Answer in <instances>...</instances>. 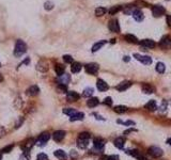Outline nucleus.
Wrapping results in <instances>:
<instances>
[{"label":"nucleus","instance_id":"1","mask_svg":"<svg viewBox=\"0 0 171 160\" xmlns=\"http://www.w3.org/2000/svg\"><path fill=\"white\" fill-rule=\"evenodd\" d=\"M90 133L85 131V132H80L78 138H77V141H76V144L77 146L81 149H85V148L88 147L89 145V141H90Z\"/></svg>","mask_w":171,"mask_h":160},{"label":"nucleus","instance_id":"2","mask_svg":"<svg viewBox=\"0 0 171 160\" xmlns=\"http://www.w3.org/2000/svg\"><path fill=\"white\" fill-rule=\"evenodd\" d=\"M27 51V45L24 41H21V40H18L16 42V44H15V48H14V56L19 58L21 57L23 55H25Z\"/></svg>","mask_w":171,"mask_h":160},{"label":"nucleus","instance_id":"3","mask_svg":"<svg viewBox=\"0 0 171 160\" xmlns=\"http://www.w3.org/2000/svg\"><path fill=\"white\" fill-rule=\"evenodd\" d=\"M85 69L88 74L96 75L98 74V69H100V66H98V63H88V64L85 66Z\"/></svg>","mask_w":171,"mask_h":160},{"label":"nucleus","instance_id":"4","mask_svg":"<svg viewBox=\"0 0 171 160\" xmlns=\"http://www.w3.org/2000/svg\"><path fill=\"white\" fill-rule=\"evenodd\" d=\"M147 153L154 158H159L164 155V152H162V148L157 147V146H151V147L147 149Z\"/></svg>","mask_w":171,"mask_h":160},{"label":"nucleus","instance_id":"5","mask_svg":"<svg viewBox=\"0 0 171 160\" xmlns=\"http://www.w3.org/2000/svg\"><path fill=\"white\" fill-rule=\"evenodd\" d=\"M134 58L136 60L140 61L145 65H150V64H152V58H150L149 56H142V55H139V53H135Z\"/></svg>","mask_w":171,"mask_h":160},{"label":"nucleus","instance_id":"6","mask_svg":"<svg viewBox=\"0 0 171 160\" xmlns=\"http://www.w3.org/2000/svg\"><path fill=\"white\" fill-rule=\"evenodd\" d=\"M50 139V135L49 132H43L42 135H40L38 141H36V145L38 146H44L46 143L48 142V140Z\"/></svg>","mask_w":171,"mask_h":160},{"label":"nucleus","instance_id":"7","mask_svg":"<svg viewBox=\"0 0 171 160\" xmlns=\"http://www.w3.org/2000/svg\"><path fill=\"white\" fill-rule=\"evenodd\" d=\"M159 46L164 49H170L171 48V36L165 35L162 36V40L159 41Z\"/></svg>","mask_w":171,"mask_h":160},{"label":"nucleus","instance_id":"8","mask_svg":"<svg viewBox=\"0 0 171 160\" xmlns=\"http://www.w3.org/2000/svg\"><path fill=\"white\" fill-rule=\"evenodd\" d=\"M108 28H109V30L111 32H115V33L120 32V25H119L118 19H111L109 21V24H108Z\"/></svg>","mask_w":171,"mask_h":160},{"label":"nucleus","instance_id":"9","mask_svg":"<svg viewBox=\"0 0 171 160\" xmlns=\"http://www.w3.org/2000/svg\"><path fill=\"white\" fill-rule=\"evenodd\" d=\"M105 145V141H104L102 138H94L93 139V146H94L95 149L98 151H102Z\"/></svg>","mask_w":171,"mask_h":160},{"label":"nucleus","instance_id":"10","mask_svg":"<svg viewBox=\"0 0 171 160\" xmlns=\"http://www.w3.org/2000/svg\"><path fill=\"white\" fill-rule=\"evenodd\" d=\"M65 135H66L65 131L57 130V131H55V132L53 133V140H55L56 142H61L62 140L65 138Z\"/></svg>","mask_w":171,"mask_h":160},{"label":"nucleus","instance_id":"11","mask_svg":"<svg viewBox=\"0 0 171 160\" xmlns=\"http://www.w3.org/2000/svg\"><path fill=\"white\" fill-rule=\"evenodd\" d=\"M80 98V95L77 92H74V91H70L66 94V99L70 103H73V101H77Z\"/></svg>","mask_w":171,"mask_h":160},{"label":"nucleus","instance_id":"12","mask_svg":"<svg viewBox=\"0 0 171 160\" xmlns=\"http://www.w3.org/2000/svg\"><path fill=\"white\" fill-rule=\"evenodd\" d=\"M164 13H165V9H164L162 6H154L153 8H152V14H153L155 17L162 16Z\"/></svg>","mask_w":171,"mask_h":160},{"label":"nucleus","instance_id":"13","mask_svg":"<svg viewBox=\"0 0 171 160\" xmlns=\"http://www.w3.org/2000/svg\"><path fill=\"white\" fill-rule=\"evenodd\" d=\"M70 81H71V76L66 74V73L62 74L61 76H58V82H59V84H65L66 86Z\"/></svg>","mask_w":171,"mask_h":160},{"label":"nucleus","instance_id":"14","mask_svg":"<svg viewBox=\"0 0 171 160\" xmlns=\"http://www.w3.org/2000/svg\"><path fill=\"white\" fill-rule=\"evenodd\" d=\"M130 86H132V82H130V81H127V80H125V81H122L120 84H118V86H115V89L118 90L119 92H123V91H125V90L128 89Z\"/></svg>","mask_w":171,"mask_h":160},{"label":"nucleus","instance_id":"15","mask_svg":"<svg viewBox=\"0 0 171 160\" xmlns=\"http://www.w3.org/2000/svg\"><path fill=\"white\" fill-rule=\"evenodd\" d=\"M96 86H98V91H100V92H105V91H107V90L109 89L108 83L105 82L103 79H98V82H96Z\"/></svg>","mask_w":171,"mask_h":160},{"label":"nucleus","instance_id":"16","mask_svg":"<svg viewBox=\"0 0 171 160\" xmlns=\"http://www.w3.org/2000/svg\"><path fill=\"white\" fill-rule=\"evenodd\" d=\"M40 93V88L38 86H31L29 89L27 90V95L28 96H31V97H34Z\"/></svg>","mask_w":171,"mask_h":160},{"label":"nucleus","instance_id":"17","mask_svg":"<svg viewBox=\"0 0 171 160\" xmlns=\"http://www.w3.org/2000/svg\"><path fill=\"white\" fill-rule=\"evenodd\" d=\"M140 45H141L142 47H145V48H154L156 44H155V42L153 40L147 39V40L140 41Z\"/></svg>","mask_w":171,"mask_h":160},{"label":"nucleus","instance_id":"18","mask_svg":"<svg viewBox=\"0 0 171 160\" xmlns=\"http://www.w3.org/2000/svg\"><path fill=\"white\" fill-rule=\"evenodd\" d=\"M127 154L132 155L133 157L137 158L138 160H147V158H145L142 154H140V152L137 151V149H132V151H127Z\"/></svg>","mask_w":171,"mask_h":160},{"label":"nucleus","instance_id":"19","mask_svg":"<svg viewBox=\"0 0 171 160\" xmlns=\"http://www.w3.org/2000/svg\"><path fill=\"white\" fill-rule=\"evenodd\" d=\"M133 14V17H134V19L135 21H143V18H145V15H143V13L140 11V10H138V9H136V10H134V12L132 13Z\"/></svg>","mask_w":171,"mask_h":160},{"label":"nucleus","instance_id":"20","mask_svg":"<svg viewBox=\"0 0 171 160\" xmlns=\"http://www.w3.org/2000/svg\"><path fill=\"white\" fill-rule=\"evenodd\" d=\"M98 104H100V101H98V97H90L88 101H87V106H88L89 108H94V107H96Z\"/></svg>","mask_w":171,"mask_h":160},{"label":"nucleus","instance_id":"21","mask_svg":"<svg viewBox=\"0 0 171 160\" xmlns=\"http://www.w3.org/2000/svg\"><path fill=\"white\" fill-rule=\"evenodd\" d=\"M154 91H155V89L149 83L142 84V92L145 93V94H152V93H154Z\"/></svg>","mask_w":171,"mask_h":160},{"label":"nucleus","instance_id":"22","mask_svg":"<svg viewBox=\"0 0 171 160\" xmlns=\"http://www.w3.org/2000/svg\"><path fill=\"white\" fill-rule=\"evenodd\" d=\"M85 118V114L83 112H76L72 116H70V121L71 122H76V121H83Z\"/></svg>","mask_w":171,"mask_h":160},{"label":"nucleus","instance_id":"23","mask_svg":"<svg viewBox=\"0 0 171 160\" xmlns=\"http://www.w3.org/2000/svg\"><path fill=\"white\" fill-rule=\"evenodd\" d=\"M145 108L147 110H149V111H151V112H153V111H155V110L157 109V104L155 101H150L149 103H147V105L145 106Z\"/></svg>","mask_w":171,"mask_h":160},{"label":"nucleus","instance_id":"24","mask_svg":"<svg viewBox=\"0 0 171 160\" xmlns=\"http://www.w3.org/2000/svg\"><path fill=\"white\" fill-rule=\"evenodd\" d=\"M113 143H115V147L122 149V148L124 147V144H125V140H124V138H122V137H119V138H117V139L115 140V142Z\"/></svg>","mask_w":171,"mask_h":160},{"label":"nucleus","instance_id":"25","mask_svg":"<svg viewBox=\"0 0 171 160\" xmlns=\"http://www.w3.org/2000/svg\"><path fill=\"white\" fill-rule=\"evenodd\" d=\"M34 140L33 139H29V140H27L26 142L24 143V144H23V146H21V148H23V149H25V151L26 152H28L30 149V148L32 147L33 146V144H34Z\"/></svg>","mask_w":171,"mask_h":160},{"label":"nucleus","instance_id":"26","mask_svg":"<svg viewBox=\"0 0 171 160\" xmlns=\"http://www.w3.org/2000/svg\"><path fill=\"white\" fill-rule=\"evenodd\" d=\"M71 71H72V73H74V74H77V73H79V72L81 71V64H80L79 62H74V63H72Z\"/></svg>","mask_w":171,"mask_h":160},{"label":"nucleus","instance_id":"27","mask_svg":"<svg viewBox=\"0 0 171 160\" xmlns=\"http://www.w3.org/2000/svg\"><path fill=\"white\" fill-rule=\"evenodd\" d=\"M106 44V41H100V42H98V43H95L94 45H93V47H92V52H96L98 50H100V48L103 47L104 45Z\"/></svg>","mask_w":171,"mask_h":160},{"label":"nucleus","instance_id":"28","mask_svg":"<svg viewBox=\"0 0 171 160\" xmlns=\"http://www.w3.org/2000/svg\"><path fill=\"white\" fill-rule=\"evenodd\" d=\"M36 69L40 72H46L48 69V66L45 61H40L38 63V65H36Z\"/></svg>","mask_w":171,"mask_h":160},{"label":"nucleus","instance_id":"29","mask_svg":"<svg viewBox=\"0 0 171 160\" xmlns=\"http://www.w3.org/2000/svg\"><path fill=\"white\" fill-rule=\"evenodd\" d=\"M53 155L56 156L57 158H59L60 160H65L66 159V154H65V152H63L62 149H58V151H56L55 153H53Z\"/></svg>","mask_w":171,"mask_h":160},{"label":"nucleus","instance_id":"30","mask_svg":"<svg viewBox=\"0 0 171 160\" xmlns=\"http://www.w3.org/2000/svg\"><path fill=\"white\" fill-rule=\"evenodd\" d=\"M55 72H56V74L58 76H61L62 74H64L65 72V67L62 64H56L55 65Z\"/></svg>","mask_w":171,"mask_h":160},{"label":"nucleus","instance_id":"31","mask_svg":"<svg viewBox=\"0 0 171 160\" xmlns=\"http://www.w3.org/2000/svg\"><path fill=\"white\" fill-rule=\"evenodd\" d=\"M124 39H125L126 42H128V43H134V44L138 43V39L135 35H133V34H126V35L124 36Z\"/></svg>","mask_w":171,"mask_h":160},{"label":"nucleus","instance_id":"32","mask_svg":"<svg viewBox=\"0 0 171 160\" xmlns=\"http://www.w3.org/2000/svg\"><path fill=\"white\" fill-rule=\"evenodd\" d=\"M106 12H107V10L105 9V8H102V6H100V8H96V9H95V15H96L98 17L105 15V14H106Z\"/></svg>","mask_w":171,"mask_h":160},{"label":"nucleus","instance_id":"33","mask_svg":"<svg viewBox=\"0 0 171 160\" xmlns=\"http://www.w3.org/2000/svg\"><path fill=\"white\" fill-rule=\"evenodd\" d=\"M93 92H94L93 88H86V89L83 90V96H85V97H91Z\"/></svg>","mask_w":171,"mask_h":160},{"label":"nucleus","instance_id":"34","mask_svg":"<svg viewBox=\"0 0 171 160\" xmlns=\"http://www.w3.org/2000/svg\"><path fill=\"white\" fill-rule=\"evenodd\" d=\"M113 110H115V112L122 114V113H125L127 111V107H125V106H115Z\"/></svg>","mask_w":171,"mask_h":160},{"label":"nucleus","instance_id":"35","mask_svg":"<svg viewBox=\"0 0 171 160\" xmlns=\"http://www.w3.org/2000/svg\"><path fill=\"white\" fill-rule=\"evenodd\" d=\"M77 111L75 109H73V108H64V109H63V113L66 114V115H68V116H72Z\"/></svg>","mask_w":171,"mask_h":160},{"label":"nucleus","instance_id":"36","mask_svg":"<svg viewBox=\"0 0 171 160\" xmlns=\"http://www.w3.org/2000/svg\"><path fill=\"white\" fill-rule=\"evenodd\" d=\"M165 69H166V66L162 62H158L156 64V71L158 72L159 74H162L165 72Z\"/></svg>","mask_w":171,"mask_h":160},{"label":"nucleus","instance_id":"37","mask_svg":"<svg viewBox=\"0 0 171 160\" xmlns=\"http://www.w3.org/2000/svg\"><path fill=\"white\" fill-rule=\"evenodd\" d=\"M121 9H122V6H111V9L109 10V14H110V15H115V13H118Z\"/></svg>","mask_w":171,"mask_h":160},{"label":"nucleus","instance_id":"38","mask_svg":"<svg viewBox=\"0 0 171 160\" xmlns=\"http://www.w3.org/2000/svg\"><path fill=\"white\" fill-rule=\"evenodd\" d=\"M57 90H58L60 93H65L68 91V86H65V84H58V86H57Z\"/></svg>","mask_w":171,"mask_h":160},{"label":"nucleus","instance_id":"39","mask_svg":"<svg viewBox=\"0 0 171 160\" xmlns=\"http://www.w3.org/2000/svg\"><path fill=\"white\" fill-rule=\"evenodd\" d=\"M53 3L51 2V1H46L44 4V9L46 10V11H50V10H53Z\"/></svg>","mask_w":171,"mask_h":160},{"label":"nucleus","instance_id":"40","mask_svg":"<svg viewBox=\"0 0 171 160\" xmlns=\"http://www.w3.org/2000/svg\"><path fill=\"white\" fill-rule=\"evenodd\" d=\"M100 160H119V156L111 155V156H103Z\"/></svg>","mask_w":171,"mask_h":160},{"label":"nucleus","instance_id":"41","mask_svg":"<svg viewBox=\"0 0 171 160\" xmlns=\"http://www.w3.org/2000/svg\"><path fill=\"white\" fill-rule=\"evenodd\" d=\"M135 6H140V8H145V6H149V3L141 1V0H137V1H135Z\"/></svg>","mask_w":171,"mask_h":160},{"label":"nucleus","instance_id":"42","mask_svg":"<svg viewBox=\"0 0 171 160\" xmlns=\"http://www.w3.org/2000/svg\"><path fill=\"white\" fill-rule=\"evenodd\" d=\"M14 106L16 107L17 109H21V107H23V101H21V98L18 97L17 99H16V101H14Z\"/></svg>","mask_w":171,"mask_h":160},{"label":"nucleus","instance_id":"43","mask_svg":"<svg viewBox=\"0 0 171 160\" xmlns=\"http://www.w3.org/2000/svg\"><path fill=\"white\" fill-rule=\"evenodd\" d=\"M63 60L65 63H73V58L70 55H64L63 56Z\"/></svg>","mask_w":171,"mask_h":160},{"label":"nucleus","instance_id":"44","mask_svg":"<svg viewBox=\"0 0 171 160\" xmlns=\"http://www.w3.org/2000/svg\"><path fill=\"white\" fill-rule=\"evenodd\" d=\"M36 160H49V159H48L47 155L44 154V153H41V154L38 155V158H36Z\"/></svg>","mask_w":171,"mask_h":160},{"label":"nucleus","instance_id":"45","mask_svg":"<svg viewBox=\"0 0 171 160\" xmlns=\"http://www.w3.org/2000/svg\"><path fill=\"white\" fill-rule=\"evenodd\" d=\"M103 104L106 105V106H111L112 105V98L111 97H106L105 99H104Z\"/></svg>","mask_w":171,"mask_h":160},{"label":"nucleus","instance_id":"46","mask_svg":"<svg viewBox=\"0 0 171 160\" xmlns=\"http://www.w3.org/2000/svg\"><path fill=\"white\" fill-rule=\"evenodd\" d=\"M12 148H13V145H9V146H6V147H4L2 149V153H10V152L12 151Z\"/></svg>","mask_w":171,"mask_h":160},{"label":"nucleus","instance_id":"47","mask_svg":"<svg viewBox=\"0 0 171 160\" xmlns=\"http://www.w3.org/2000/svg\"><path fill=\"white\" fill-rule=\"evenodd\" d=\"M6 133V129H4V127H3V126H0V138L4 137Z\"/></svg>","mask_w":171,"mask_h":160},{"label":"nucleus","instance_id":"48","mask_svg":"<svg viewBox=\"0 0 171 160\" xmlns=\"http://www.w3.org/2000/svg\"><path fill=\"white\" fill-rule=\"evenodd\" d=\"M166 21H167V24H168L169 27H171V15H168L167 17H166Z\"/></svg>","mask_w":171,"mask_h":160},{"label":"nucleus","instance_id":"49","mask_svg":"<svg viewBox=\"0 0 171 160\" xmlns=\"http://www.w3.org/2000/svg\"><path fill=\"white\" fill-rule=\"evenodd\" d=\"M77 156H78V155H77V153L75 151H72L71 152V157L72 158H76Z\"/></svg>","mask_w":171,"mask_h":160},{"label":"nucleus","instance_id":"50","mask_svg":"<svg viewBox=\"0 0 171 160\" xmlns=\"http://www.w3.org/2000/svg\"><path fill=\"white\" fill-rule=\"evenodd\" d=\"M123 60L125 61V62H127V61H130V57H127V56H126V57H124V59H123Z\"/></svg>","mask_w":171,"mask_h":160},{"label":"nucleus","instance_id":"51","mask_svg":"<svg viewBox=\"0 0 171 160\" xmlns=\"http://www.w3.org/2000/svg\"><path fill=\"white\" fill-rule=\"evenodd\" d=\"M1 81H3V77H2V75L0 74V82H1Z\"/></svg>","mask_w":171,"mask_h":160},{"label":"nucleus","instance_id":"52","mask_svg":"<svg viewBox=\"0 0 171 160\" xmlns=\"http://www.w3.org/2000/svg\"><path fill=\"white\" fill-rule=\"evenodd\" d=\"M167 143H168L169 145H171V138H170V139L168 140V141H167Z\"/></svg>","mask_w":171,"mask_h":160},{"label":"nucleus","instance_id":"53","mask_svg":"<svg viewBox=\"0 0 171 160\" xmlns=\"http://www.w3.org/2000/svg\"><path fill=\"white\" fill-rule=\"evenodd\" d=\"M0 160H2V154L0 153Z\"/></svg>","mask_w":171,"mask_h":160},{"label":"nucleus","instance_id":"54","mask_svg":"<svg viewBox=\"0 0 171 160\" xmlns=\"http://www.w3.org/2000/svg\"><path fill=\"white\" fill-rule=\"evenodd\" d=\"M0 67H1V63H0Z\"/></svg>","mask_w":171,"mask_h":160}]
</instances>
